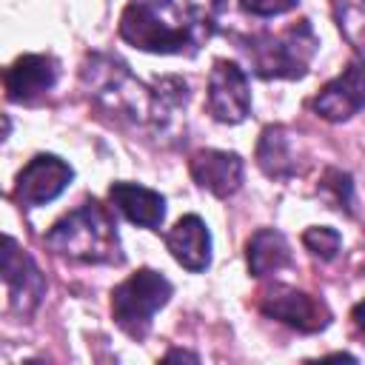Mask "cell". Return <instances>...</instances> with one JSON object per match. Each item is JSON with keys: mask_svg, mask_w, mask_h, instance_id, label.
Wrapping results in <instances>:
<instances>
[{"mask_svg": "<svg viewBox=\"0 0 365 365\" xmlns=\"http://www.w3.org/2000/svg\"><path fill=\"white\" fill-rule=\"evenodd\" d=\"M46 242L51 251L77 262H123L114 220L97 200L83 202L54 222V228L46 234Z\"/></svg>", "mask_w": 365, "mask_h": 365, "instance_id": "1", "label": "cell"}, {"mask_svg": "<svg viewBox=\"0 0 365 365\" xmlns=\"http://www.w3.org/2000/svg\"><path fill=\"white\" fill-rule=\"evenodd\" d=\"M171 282L160 271L143 268L111 291V314L131 339H143L154 314L171 299Z\"/></svg>", "mask_w": 365, "mask_h": 365, "instance_id": "2", "label": "cell"}, {"mask_svg": "<svg viewBox=\"0 0 365 365\" xmlns=\"http://www.w3.org/2000/svg\"><path fill=\"white\" fill-rule=\"evenodd\" d=\"M245 51L259 77H302L317 51V37L311 23L299 20V26H291L282 34L251 37Z\"/></svg>", "mask_w": 365, "mask_h": 365, "instance_id": "3", "label": "cell"}, {"mask_svg": "<svg viewBox=\"0 0 365 365\" xmlns=\"http://www.w3.org/2000/svg\"><path fill=\"white\" fill-rule=\"evenodd\" d=\"M171 9V0H131L123 11L120 34L131 46L143 51L160 54H180L185 46H194L197 26H174L163 20V11Z\"/></svg>", "mask_w": 365, "mask_h": 365, "instance_id": "4", "label": "cell"}, {"mask_svg": "<svg viewBox=\"0 0 365 365\" xmlns=\"http://www.w3.org/2000/svg\"><path fill=\"white\" fill-rule=\"evenodd\" d=\"M259 311L265 317H274V319H279L297 331H305V334L322 331L331 322V311L319 297H311L291 285L265 288L259 294Z\"/></svg>", "mask_w": 365, "mask_h": 365, "instance_id": "5", "label": "cell"}, {"mask_svg": "<svg viewBox=\"0 0 365 365\" xmlns=\"http://www.w3.org/2000/svg\"><path fill=\"white\" fill-rule=\"evenodd\" d=\"M71 177H74V171H71V165L66 160H60L54 154H37L17 174L14 197H17L20 205H29V208L46 205V202L57 200L66 191Z\"/></svg>", "mask_w": 365, "mask_h": 365, "instance_id": "6", "label": "cell"}, {"mask_svg": "<svg viewBox=\"0 0 365 365\" xmlns=\"http://www.w3.org/2000/svg\"><path fill=\"white\" fill-rule=\"evenodd\" d=\"M208 108L220 123H242L251 108L245 71L231 60H217L208 77Z\"/></svg>", "mask_w": 365, "mask_h": 365, "instance_id": "7", "label": "cell"}, {"mask_svg": "<svg viewBox=\"0 0 365 365\" xmlns=\"http://www.w3.org/2000/svg\"><path fill=\"white\" fill-rule=\"evenodd\" d=\"M3 282L9 288V299L17 314H31L46 291V279L40 268L26 251L17 248L11 237L3 240Z\"/></svg>", "mask_w": 365, "mask_h": 365, "instance_id": "8", "label": "cell"}, {"mask_svg": "<svg viewBox=\"0 0 365 365\" xmlns=\"http://www.w3.org/2000/svg\"><path fill=\"white\" fill-rule=\"evenodd\" d=\"M359 108H365V63H351L317 94L314 111L331 123H339L354 117Z\"/></svg>", "mask_w": 365, "mask_h": 365, "instance_id": "9", "label": "cell"}, {"mask_svg": "<svg viewBox=\"0 0 365 365\" xmlns=\"http://www.w3.org/2000/svg\"><path fill=\"white\" fill-rule=\"evenodd\" d=\"M57 60L48 54H23L6 68V97L11 103H31L57 83Z\"/></svg>", "mask_w": 365, "mask_h": 365, "instance_id": "10", "label": "cell"}, {"mask_svg": "<svg viewBox=\"0 0 365 365\" xmlns=\"http://www.w3.org/2000/svg\"><path fill=\"white\" fill-rule=\"evenodd\" d=\"M191 177L217 197H228L242 185V160L234 151L205 148L191 157Z\"/></svg>", "mask_w": 365, "mask_h": 365, "instance_id": "11", "label": "cell"}, {"mask_svg": "<svg viewBox=\"0 0 365 365\" xmlns=\"http://www.w3.org/2000/svg\"><path fill=\"white\" fill-rule=\"evenodd\" d=\"M165 245H168L171 257L194 274L205 271L211 262V234L197 214L180 217L174 222V228L165 234Z\"/></svg>", "mask_w": 365, "mask_h": 365, "instance_id": "12", "label": "cell"}, {"mask_svg": "<svg viewBox=\"0 0 365 365\" xmlns=\"http://www.w3.org/2000/svg\"><path fill=\"white\" fill-rule=\"evenodd\" d=\"M111 205L134 225L143 228H160L165 220V197L160 191H151L145 185L134 182H114L108 188Z\"/></svg>", "mask_w": 365, "mask_h": 365, "instance_id": "13", "label": "cell"}, {"mask_svg": "<svg viewBox=\"0 0 365 365\" xmlns=\"http://www.w3.org/2000/svg\"><path fill=\"white\" fill-rule=\"evenodd\" d=\"M248 271L254 277H268V274H277L279 268L291 265V248H288V240L274 231V228H259L251 240H248Z\"/></svg>", "mask_w": 365, "mask_h": 365, "instance_id": "14", "label": "cell"}, {"mask_svg": "<svg viewBox=\"0 0 365 365\" xmlns=\"http://www.w3.org/2000/svg\"><path fill=\"white\" fill-rule=\"evenodd\" d=\"M257 163L268 177H277V180L294 174L297 165H294V154L288 145V134L279 125H268L262 131L259 145H257Z\"/></svg>", "mask_w": 365, "mask_h": 365, "instance_id": "15", "label": "cell"}, {"mask_svg": "<svg viewBox=\"0 0 365 365\" xmlns=\"http://www.w3.org/2000/svg\"><path fill=\"white\" fill-rule=\"evenodd\" d=\"M302 242H305V248H308L314 257H319V259H334L336 251H339L342 237H339V231H334V228H328V225H314V228H308V231L302 234Z\"/></svg>", "mask_w": 365, "mask_h": 365, "instance_id": "16", "label": "cell"}, {"mask_svg": "<svg viewBox=\"0 0 365 365\" xmlns=\"http://www.w3.org/2000/svg\"><path fill=\"white\" fill-rule=\"evenodd\" d=\"M245 11L259 14V17H274V14H285L291 11L299 0H240Z\"/></svg>", "mask_w": 365, "mask_h": 365, "instance_id": "17", "label": "cell"}, {"mask_svg": "<svg viewBox=\"0 0 365 365\" xmlns=\"http://www.w3.org/2000/svg\"><path fill=\"white\" fill-rule=\"evenodd\" d=\"M351 317H354V325H356V328L365 334V299L354 305V314H351Z\"/></svg>", "mask_w": 365, "mask_h": 365, "instance_id": "18", "label": "cell"}, {"mask_svg": "<svg viewBox=\"0 0 365 365\" xmlns=\"http://www.w3.org/2000/svg\"><path fill=\"white\" fill-rule=\"evenodd\" d=\"M168 359H197V356H191V354H182V351H174V354H168Z\"/></svg>", "mask_w": 365, "mask_h": 365, "instance_id": "19", "label": "cell"}]
</instances>
